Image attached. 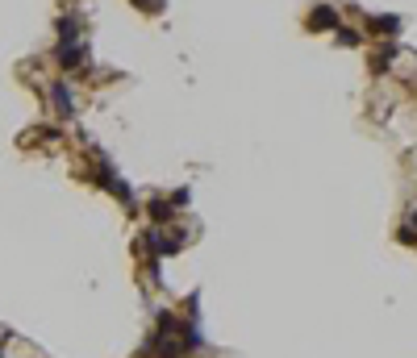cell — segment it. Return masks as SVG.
I'll return each mask as SVG.
<instances>
[{
    "instance_id": "3",
    "label": "cell",
    "mask_w": 417,
    "mask_h": 358,
    "mask_svg": "<svg viewBox=\"0 0 417 358\" xmlns=\"http://www.w3.org/2000/svg\"><path fill=\"white\" fill-rule=\"evenodd\" d=\"M50 104H54V117H63V121L75 117V96H71L67 79H54V83H50Z\"/></svg>"
},
{
    "instance_id": "1",
    "label": "cell",
    "mask_w": 417,
    "mask_h": 358,
    "mask_svg": "<svg viewBox=\"0 0 417 358\" xmlns=\"http://www.w3.org/2000/svg\"><path fill=\"white\" fill-rule=\"evenodd\" d=\"M84 58H88V46H84V42H58V46H54V63H58L67 75H71V71H79V67H84Z\"/></svg>"
},
{
    "instance_id": "13",
    "label": "cell",
    "mask_w": 417,
    "mask_h": 358,
    "mask_svg": "<svg viewBox=\"0 0 417 358\" xmlns=\"http://www.w3.org/2000/svg\"><path fill=\"white\" fill-rule=\"evenodd\" d=\"M4 338H8V334H4V329H0V342H4Z\"/></svg>"
},
{
    "instance_id": "2",
    "label": "cell",
    "mask_w": 417,
    "mask_h": 358,
    "mask_svg": "<svg viewBox=\"0 0 417 358\" xmlns=\"http://www.w3.org/2000/svg\"><path fill=\"white\" fill-rule=\"evenodd\" d=\"M313 33H334L338 25H343V17H338V8L334 4H317L313 13H309V21H305Z\"/></svg>"
},
{
    "instance_id": "10",
    "label": "cell",
    "mask_w": 417,
    "mask_h": 358,
    "mask_svg": "<svg viewBox=\"0 0 417 358\" xmlns=\"http://www.w3.org/2000/svg\"><path fill=\"white\" fill-rule=\"evenodd\" d=\"M188 200H192V192H188V188H180V192H171V204H175V209H188Z\"/></svg>"
},
{
    "instance_id": "4",
    "label": "cell",
    "mask_w": 417,
    "mask_h": 358,
    "mask_svg": "<svg viewBox=\"0 0 417 358\" xmlns=\"http://www.w3.org/2000/svg\"><path fill=\"white\" fill-rule=\"evenodd\" d=\"M142 209H146V217H150L159 229H167V225L175 221V204H171L167 196H155V200H150V204H142Z\"/></svg>"
},
{
    "instance_id": "11",
    "label": "cell",
    "mask_w": 417,
    "mask_h": 358,
    "mask_svg": "<svg viewBox=\"0 0 417 358\" xmlns=\"http://www.w3.org/2000/svg\"><path fill=\"white\" fill-rule=\"evenodd\" d=\"M134 4H138V8H142V13H146V17H155V13H159V8H163V0H134Z\"/></svg>"
},
{
    "instance_id": "12",
    "label": "cell",
    "mask_w": 417,
    "mask_h": 358,
    "mask_svg": "<svg viewBox=\"0 0 417 358\" xmlns=\"http://www.w3.org/2000/svg\"><path fill=\"white\" fill-rule=\"evenodd\" d=\"M409 225H414V229H417V209H414V217H409Z\"/></svg>"
},
{
    "instance_id": "9",
    "label": "cell",
    "mask_w": 417,
    "mask_h": 358,
    "mask_svg": "<svg viewBox=\"0 0 417 358\" xmlns=\"http://www.w3.org/2000/svg\"><path fill=\"white\" fill-rule=\"evenodd\" d=\"M397 242H405V246H417V229H414V225H405V229H397Z\"/></svg>"
},
{
    "instance_id": "6",
    "label": "cell",
    "mask_w": 417,
    "mask_h": 358,
    "mask_svg": "<svg viewBox=\"0 0 417 358\" xmlns=\"http://www.w3.org/2000/svg\"><path fill=\"white\" fill-rule=\"evenodd\" d=\"M363 25H368V33H401V17H397V13H380V17H368Z\"/></svg>"
},
{
    "instance_id": "7",
    "label": "cell",
    "mask_w": 417,
    "mask_h": 358,
    "mask_svg": "<svg viewBox=\"0 0 417 358\" xmlns=\"http://www.w3.org/2000/svg\"><path fill=\"white\" fill-rule=\"evenodd\" d=\"M397 54H401V46H397V42H384L380 54H376V71H388V63H393Z\"/></svg>"
},
{
    "instance_id": "8",
    "label": "cell",
    "mask_w": 417,
    "mask_h": 358,
    "mask_svg": "<svg viewBox=\"0 0 417 358\" xmlns=\"http://www.w3.org/2000/svg\"><path fill=\"white\" fill-rule=\"evenodd\" d=\"M334 42H338V46H359V33H355V29H343V25H338V29H334Z\"/></svg>"
},
{
    "instance_id": "5",
    "label": "cell",
    "mask_w": 417,
    "mask_h": 358,
    "mask_svg": "<svg viewBox=\"0 0 417 358\" xmlns=\"http://www.w3.org/2000/svg\"><path fill=\"white\" fill-rule=\"evenodd\" d=\"M54 29H58V42H84V38H79V29H84L79 13H67V17H58V21H54Z\"/></svg>"
}]
</instances>
